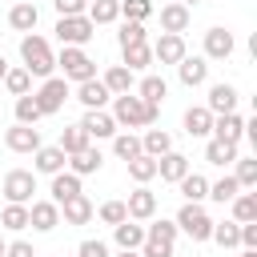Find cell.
Here are the masks:
<instances>
[{
    "label": "cell",
    "instance_id": "cell-43",
    "mask_svg": "<svg viewBox=\"0 0 257 257\" xmlns=\"http://www.w3.org/2000/svg\"><path fill=\"white\" fill-rule=\"evenodd\" d=\"M145 24L141 20H124L120 24V32H116V40H120V48H128V44H145Z\"/></svg>",
    "mask_w": 257,
    "mask_h": 257
},
{
    "label": "cell",
    "instance_id": "cell-35",
    "mask_svg": "<svg viewBox=\"0 0 257 257\" xmlns=\"http://www.w3.org/2000/svg\"><path fill=\"white\" fill-rule=\"evenodd\" d=\"M205 161H209V165H233V161H237V145H229V141H213V137H209V145H205Z\"/></svg>",
    "mask_w": 257,
    "mask_h": 257
},
{
    "label": "cell",
    "instance_id": "cell-5",
    "mask_svg": "<svg viewBox=\"0 0 257 257\" xmlns=\"http://www.w3.org/2000/svg\"><path fill=\"white\" fill-rule=\"evenodd\" d=\"M177 229H181V233H189L193 241H209V233H213V217H209L201 205L185 201V205H181V213H177Z\"/></svg>",
    "mask_w": 257,
    "mask_h": 257
},
{
    "label": "cell",
    "instance_id": "cell-25",
    "mask_svg": "<svg viewBox=\"0 0 257 257\" xmlns=\"http://www.w3.org/2000/svg\"><path fill=\"white\" fill-rule=\"evenodd\" d=\"M48 193H52L48 201H56V205H60V201H68V197H76V193H80V177L60 169V173H52V185H48Z\"/></svg>",
    "mask_w": 257,
    "mask_h": 257
},
{
    "label": "cell",
    "instance_id": "cell-37",
    "mask_svg": "<svg viewBox=\"0 0 257 257\" xmlns=\"http://www.w3.org/2000/svg\"><path fill=\"white\" fill-rule=\"evenodd\" d=\"M233 221H237V225L257 221V197H253V193H237V197H233Z\"/></svg>",
    "mask_w": 257,
    "mask_h": 257
},
{
    "label": "cell",
    "instance_id": "cell-40",
    "mask_svg": "<svg viewBox=\"0 0 257 257\" xmlns=\"http://www.w3.org/2000/svg\"><path fill=\"white\" fill-rule=\"evenodd\" d=\"M4 88H8L12 96H24V92L32 88V72H28V68H8V72H4Z\"/></svg>",
    "mask_w": 257,
    "mask_h": 257
},
{
    "label": "cell",
    "instance_id": "cell-50",
    "mask_svg": "<svg viewBox=\"0 0 257 257\" xmlns=\"http://www.w3.org/2000/svg\"><path fill=\"white\" fill-rule=\"evenodd\" d=\"M141 257H173V245H165V241H145V245H141Z\"/></svg>",
    "mask_w": 257,
    "mask_h": 257
},
{
    "label": "cell",
    "instance_id": "cell-38",
    "mask_svg": "<svg viewBox=\"0 0 257 257\" xmlns=\"http://www.w3.org/2000/svg\"><path fill=\"white\" fill-rule=\"evenodd\" d=\"M0 225L4 229H12V233H20V229H28V205H4V213H0Z\"/></svg>",
    "mask_w": 257,
    "mask_h": 257
},
{
    "label": "cell",
    "instance_id": "cell-15",
    "mask_svg": "<svg viewBox=\"0 0 257 257\" xmlns=\"http://www.w3.org/2000/svg\"><path fill=\"white\" fill-rule=\"evenodd\" d=\"M241 137H245V116H241V112H221V116H213V141L237 145Z\"/></svg>",
    "mask_w": 257,
    "mask_h": 257
},
{
    "label": "cell",
    "instance_id": "cell-3",
    "mask_svg": "<svg viewBox=\"0 0 257 257\" xmlns=\"http://www.w3.org/2000/svg\"><path fill=\"white\" fill-rule=\"evenodd\" d=\"M56 68L64 72V80H92L96 76V64L88 60V52L84 48H72V44H64V52L56 56Z\"/></svg>",
    "mask_w": 257,
    "mask_h": 257
},
{
    "label": "cell",
    "instance_id": "cell-20",
    "mask_svg": "<svg viewBox=\"0 0 257 257\" xmlns=\"http://www.w3.org/2000/svg\"><path fill=\"white\" fill-rule=\"evenodd\" d=\"M185 173H189V157H185V153H173V149H169L165 157H157V177H161V181L177 185Z\"/></svg>",
    "mask_w": 257,
    "mask_h": 257
},
{
    "label": "cell",
    "instance_id": "cell-9",
    "mask_svg": "<svg viewBox=\"0 0 257 257\" xmlns=\"http://www.w3.org/2000/svg\"><path fill=\"white\" fill-rule=\"evenodd\" d=\"M28 225L36 233H52L60 225V205L56 201H28Z\"/></svg>",
    "mask_w": 257,
    "mask_h": 257
},
{
    "label": "cell",
    "instance_id": "cell-55",
    "mask_svg": "<svg viewBox=\"0 0 257 257\" xmlns=\"http://www.w3.org/2000/svg\"><path fill=\"white\" fill-rule=\"evenodd\" d=\"M177 4H185V8H193V4H201V0H177Z\"/></svg>",
    "mask_w": 257,
    "mask_h": 257
},
{
    "label": "cell",
    "instance_id": "cell-54",
    "mask_svg": "<svg viewBox=\"0 0 257 257\" xmlns=\"http://www.w3.org/2000/svg\"><path fill=\"white\" fill-rule=\"evenodd\" d=\"M4 72H8V60H4V56H0V80H4Z\"/></svg>",
    "mask_w": 257,
    "mask_h": 257
},
{
    "label": "cell",
    "instance_id": "cell-1",
    "mask_svg": "<svg viewBox=\"0 0 257 257\" xmlns=\"http://www.w3.org/2000/svg\"><path fill=\"white\" fill-rule=\"evenodd\" d=\"M157 116H161V104H149L137 92L112 96V120H116V128H153Z\"/></svg>",
    "mask_w": 257,
    "mask_h": 257
},
{
    "label": "cell",
    "instance_id": "cell-21",
    "mask_svg": "<svg viewBox=\"0 0 257 257\" xmlns=\"http://www.w3.org/2000/svg\"><path fill=\"white\" fill-rule=\"evenodd\" d=\"M100 165H104V157H100V149H92V145H84L80 153H72V157H68V173H76V177L100 173Z\"/></svg>",
    "mask_w": 257,
    "mask_h": 257
},
{
    "label": "cell",
    "instance_id": "cell-41",
    "mask_svg": "<svg viewBox=\"0 0 257 257\" xmlns=\"http://www.w3.org/2000/svg\"><path fill=\"white\" fill-rule=\"evenodd\" d=\"M112 153H116L120 161H133V157L141 153V137H133V133H116V137H112Z\"/></svg>",
    "mask_w": 257,
    "mask_h": 257
},
{
    "label": "cell",
    "instance_id": "cell-30",
    "mask_svg": "<svg viewBox=\"0 0 257 257\" xmlns=\"http://www.w3.org/2000/svg\"><path fill=\"white\" fill-rule=\"evenodd\" d=\"M128 165V177L137 181V185H149L153 177H157V157H149V153H137L133 161H124Z\"/></svg>",
    "mask_w": 257,
    "mask_h": 257
},
{
    "label": "cell",
    "instance_id": "cell-13",
    "mask_svg": "<svg viewBox=\"0 0 257 257\" xmlns=\"http://www.w3.org/2000/svg\"><path fill=\"white\" fill-rule=\"evenodd\" d=\"M80 128L88 133V141H92V137H96V141L116 137V120H112V112H104V108H88V112L80 116Z\"/></svg>",
    "mask_w": 257,
    "mask_h": 257
},
{
    "label": "cell",
    "instance_id": "cell-36",
    "mask_svg": "<svg viewBox=\"0 0 257 257\" xmlns=\"http://www.w3.org/2000/svg\"><path fill=\"white\" fill-rule=\"evenodd\" d=\"M84 145H92V141H88V133H84L80 124H68V128H60V149H64L68 157H72V153H80Z\"/></svg>",
    "mask_w": 257,
    "mask_h": 257
},
{
    "label": "cell",
    "instance_id": "cell-53",
    "mask_svg": "<svg viewBox=\"0 0 257 257\" xmlns=\"http://www.w3.org/2000/svg\"><path fill=\"white\" fill-rule=\"evenodd\" d=\"M116 257H141V249H120Z\"/></svg>",
    "mask_w": 257,
    "mask_h": 257
},
{
    "label": "cell",
    "instance_id": "cell-57",
    "mask_svg": "<svg viewBox=\"0 0 257 257\" xmlns=\"http://www.w3.org/2000/svg\"><path fill=\"white\" fill-rule=\"evenodd\" d=\"M0 257H4V237H0Z\"/></svg>",
    "mask_w": 257,
    "mask_h": 257
},
{
    "label": "cell",
    "instance_id": "cell-12",
    "mask_svg": "<svg viewBox=\"0 0 257 257\" xmlns=\"http://www.w3.org/2000/svg\"><path fill=\"white\" fill-rule=\"evenodd\" d=\"M177 76H181V84H185V88H197V84H205V80H209V60H205V56H189V52H185V56L177 60Z\"/></svg>",
    "mask_w": 257,
    "mask_h": 257
},
{
    "label": "cell",
    "instance_id": "cell-34",
    "mask_svg": "<svg viewBox=\"0 0 257 257\" xmlns=\"http://www.w3.org/2000/svg\"><path fill=\"white\" fill-rule=\"evenodd\" d=\"M137 96H141V100H149V104H161V100L169 96V84H165V76H145V80L137 84Z\"/></svg>",
    "mask_w": 257,
    "mask_h": 257
},
{
    "label": "cell",
    "instance_id": "cell-22",
    "mask_svg": "<svg viewBox=\"0 0 257 257\" xmlns=\"http://www.w3.org/2000/svg\"><path fill=\"white\" fill-rule=\"evenodd\" d=\"M104 88L112 92V96H120V92H133V84H137V72L133 68H124V64H112V68H104Z\"/></svg>",
    "mask_w": 257,
    "mask_h": 257
},
{
    "label": "cell",
    "instance_id": "cell-51",
    "mask_svg": "<svg viewBox=\"0 0 257 257\" xmlns=\"http://www.w3.org/2000/svg\"><path fill=\"white\" fill-rule=\"evenodd\" d=\"M241 249H257V221L241 225Z\"/></svg>",
    "mask_w": 257,
    "mask_h": 257
},
{
    "label": "cell",
    "instance_id": "cell-33",
    "mask_svg": "<svg viewBox=\"0 0 257 257\" xmlns=\"http://www.w3.org/2000/svg\"><path fill=\"white\" fill-rule=\"evenodd\" d=\"M124 52V68H133V72H141V68H149L153 64V44L145 40V44H128V48H120Z\"/></svg>",
    "mask_w": 257,
    "mask_h": 257
},
{
    "label": "cell",
    "instance_id": "cell-24",
    "mask_svg": "<svg viewBox=\"0 0 257 257\" xmlns=\"http://www.w3.org/2000/svg\"><path fill=\"white\" fill-rule=\"evenodd\" d=\"M36 20H40V12H36V4H32V0H20V4H12V8H8V24H12L16 32H32V28H36Z\"/></svg>",
    "mask_w": 257,
    "mask_h": 257
},
{
    "label": "cell",
    "instance_id": "cell-46",
    "mask_svg": "<svg viewBox=\"0 0 257 257\" xmlns=\"http://www.w3.org/2000/svg\"><path fill=\"white\" fill-rule=\"evenodd\" d=\"M233 177H237V185H241V189H253V185H257V161L237 157V173H233Z\"/></svg>",
    "mask_w": 257,
    "mask_h": 257
},
{
    "label": "cell",
    "instance_id": "cell-32",
    "mask_svg": "<svg viewBox=\"0 0 257 257\" xmlns=\"http://www.w3.org/2000/svg\"><path fill=\"white\" fill-rule=\"evenodd\" d=\"M92 24H112L120 20V4L116 0H88V12H84Z\"/></svg>",
    "mask_w": 257,
    "mask_h": 257
},
{
    "label": "cell",
    "instance_id": "cell-27",
    "mask_svg": "<svg viewBox=\"0 0 257 257\" xmlns=\"http://www.w3.org/2000/svg\"><path fill=\"white\" fill-rule=\"evenodd\" d=\"M185 133H189V137H209V133H213V112H209L205 104L185 108Z\"/></svg>",
    "mask_w": 257,
    "mask_h": 257
},
{
    "label": "cell",
    "instance_id": "cell-45",
    "mask_svg": "<svg viewBox=\"0 0 257 257\" xmlns=\"http://www.w3.org/2000/svg\"><path fill=\"white\" fill-rule=\"evenodd\" d=\"M237 193H241V185H237V177H221L217 185H209V197H213V201H221V205H225V201H233Z\"/></svg>",
    "mask_w": 257,
    "mask_h": 257
},
{
    "label": "cell",
    "instance_id": "cell-4",
    "mask_svg": "<svg viewBox=\"0 0 257 257\" xmlns=\"http://www.w3.org/2000/svg\"><path fill=\"white\" fill-rule=\"evenodd\" d=\"M32 100H36L40 116L60 112V108H64V100H68V80H64V76H48V80H44V84L32 92Z\"/></svg>",
    "mask_w": 257,
    "mask_h": 257
},
{
    "label": "cell",
    "instance_id": "cell-56",
    "mask_svg": "<svg viewBox=\"0 0 257 257\" xmlns=\"http://www.w3.org/2000/svg\"><path fill=\"white\" fill-rule=\"evenodd\" d=\"M241 257H257V249H245V253H241Z\"/></svg>",
    "mask_w": 257,
    "mask_h": 257
},
{
    "label": "cell",
    "instance_id": "cell-18",
    "mask_svg": "<svg viewBox=\"0 0 257 257\" xmlns=\"http://www.w3.org/2000/svg\"><path fill=\"white\" fill-rule=\"evenodd\" d=\"M237 100H241V96H237V88L221 80V84H213V88H209V100H205V108H209L213 116H221V112H237Z\"/></svg>",
    "mask_w": 257,
    "mask_h": 257
},
{
    "label": "cell",
    "instance_id": "cell-49",
    "mask_svg": "<svg viewBox=\"0 0 257 257\" xmlns=\"http://www.w3.org/2000/svg\"><path fill=\"white\" fill-rule=\"evenodd\" d=\"M60 16H84L88 12V0H52Z\"/></svg>",
    "mask_w": 257,
    "mask_h": 257
},
{
    "label": "cell",
    "instance_id": "cell-16",
    "mask_svg": "<svg viewBox=\"0 0 257 257\" xmlns=\"http://www.w3.org/2000/svg\"><path fill=\"white\" fill-rule=\"evenodd\" d=\"M233 56V32L229 28H209L205 32V60H229Z\"/></svg>",
    "mask_w": 257,
    "mask_h": 257
},
{
    "label": "cell",
    "instance_id": "cell-31",
    "mask_svg": "<svg viewBox=\"0 0 257 257\" xmlns=\"http://www.w3.org/2000/svg\"><path fill=\"white\" fill-rule=\"evenodd\" d=\"M209 241H217L221 249H233V245H241V225L237 221H213Z\"/></svg>",
    "mask_w": 257,
    "mask_h": 257
},
{
    "label": "cell",
    "instance_id": "cell-19",
    "mask_svg": "<svg viewBox=\"0 0 257 257\" xmlns=\"http://www.w3.org/2000/svg\"><path fill=\"white\" fill-rule=\"evenodd\" d=\"M76 100H80L84 108H104V104L112 100V92L104 88V80L92 76V80H80V84H76Z\"/></svg>",
    "mask_w": 257,
    "mask_h": 257
},
{
    "label": "cell",
    "instance_id": "cell-23",
    "mask_svg": "<svg viewBox=\"0 0 257 257\" xmlns=\"http://www.w3.org/2000/svg\"><path fill=\"white\" fill-rule=\"evenodd\" d=\"M112 237H116L120 249H141V245H145V225L133 221V217H124L120 225H112Z\"/></svg>",
    "mask_w": 257,
    "mask_h": 257
},
{
    "label": "cell",
    "instance_id": "cell-6",
    "mask_svg": "<svg viewBox=\"0 0 257 257\" xmlns=\"http://www.w3.org/2000/svg\"><path fill=\"white\" fill-rule=\"evenodd\" d=\"M92 36H96V24H92L88 16H60V20H56V40H60V44L80 48V44H88Z\"/></svg>",
    "mask_w": 257,
    "mask_h": 257
},
{
    "label": "cell",
    "instance_id": "cell-44",
    "mask_svg": "<svg viewBox=\"0 0 257 257\" xmlns=\"http://www.w3.org/2000/svg\"><path fill=\"white\" fill-rule=\"evenodd\" d=\"M40 120V108H36V100L24 92V96H16V124H36Z\"/></svg>",
    "mask_w": 257,
    "mask_h": 257
},
{
    "label": "cell",
    "instance_id": "cell-42",
    "mask_svg": "<svg viewBox=\"0 0 257 257\" xmlns=\"http://www.w3.org/2000/svg\"><path fill=\"white\" fill-rule=\"evenodd\" d=\"M116 4H120V16L124 20H141L145 24L153 16V0H116Z\"/></svg>",
    "mask_w": 257,
    "mask_h": 257
},
{
    "label": "cell",
    "instance_id": "cell-11",
    "mask_svg": "<svg viewBox=\"0 0 257 257\" xmlns=\"http://www.w3.org/2000/svg\"><path fill=\"white\" fill-rule=\"evenodd\" d=\"M64 165H68V153H64L60 145H40V149L32 153V173L52 177V173H60Z\"/></svg>",
    "mask_w": 257,
    "mask_h": 257
},
{
    "label": "cell",
    "instance_id": "cell-10",
    "mask_svg": "<svg viewBox=\"0 0 257 257\" xmlns=\"http://www.w3.org/2000/svg\"><path fill=\"white\" fill-rule=\"evenodd\" d=\"M4 145H8L12 153H36L44 141H40V128H36V124H12V128L4 133Z\"/></svg>",
    "mask_w": 257,
    "mask_h": 257
},
{
    "label": "cell",
    "instance_id": "cell-17",
    "mask_svg": "<svg viewBox=\"0 0 257 257\" xmlns=\"http://www.w3.org/2000/svg\"><path fill=\"white\" fill-rule=\"evenodd\" d=\"M181 56H185V36H181V32H161V40L153 44V60L177 64Z\"/></svg>",
    "mask_w": 257,
    "mask_h": 257
},
{
    "label": "cell",
    "instance_id": "cell-7",
    "mask_svg": "<svg viewBox=\"0 0 257 257\" xmlns=\"http://www.w3.org/2000/svg\"><path fill=\"white\" fill-rule=\"evenodd\" d=\"M4 201H12V205H28L32 201V193H36V173L32 169H12L8 177H4Z\"/></svg>",
    "mask_w": 257,
    "mask_h": 257
},
{
    "label": "cell",
    "instance_id": "cell-29",
    "mask_svg": "<svg viewBox=\"0 0 257 257\" xmlns=\"http://www.w3.org/2000/svg\"><path fill=\"white\" fill-rule=\"evenodd\" d=\"M173 149V137L165 133V128H145V137H141V153H149V157H165Z\"/></svg>",
    "mask_w": 257,
    "mask_h": 257
},
{
    "label": "cell",
    "instance_id": "cell-47",
    "mask_svg": "<svg viewBox=\"0 0 257 257\" xmlns=\"http://www.w3.org/2000/svg\"><path fill=\"white\" fill-rule=\"evenodd\" d=\"M96 217H100L104 225H120V221L128 217V209H124V201H104V205L96 209Z\"/></svg>",
    "mask_w": 257,
    "mask_h": 257
},
{
    "label": "cell",
    "instance_id": "cell-8",
    "mask_svg": "<svg viewBox=\"0 0 257 257\" xmlns=\"http://www.w3.org/2000/svg\"><path fill=\"white\" fill-rule=\"evenodd\" d=\"M124 209H128L133 221H153V217H157V193H153L149 185H137V189L128 193V201H124Z\"/></svg>",
    "mask_w": 257,
    "mask_h": 257
},
{
    "label": "cell",
    "instance_id": "cell-52",
    "mask_svg": "<svg viewBox=\"0 0 257 257\" xmlns=\"http://www.w3.org/2000/svg\"><path fill=\"white\" fill-rule=\"evenodd\" d=\"M4 257H36V249L28 241H12V245H4Z\"/></svg>",
    "mask_w": 257,
    "mask_h": 257
},
{
    "label": "cell",
    "instance_id": "cell-48",
    "mask_svg": "<svg viewBox=\"0 0 257 257\" xmlns=\"http://www.w3.org/2000/svg\"><path fill=\"white\" fill-rule=\"evenodd\" d=\"M76 257H108V245H104L100 237H88V241H80Z\"/></svg>",
    "mask_w": 257,
    "mask_h": 257
},
{
    "label": "cell",
    "instance_id": "cell-26",
    "mask_svg": "<svg viewBox=\"0 0 257 257\" xmlns=\"http://www.w3.org/2000/svg\"><path fill=\"white\" fill-rule=\"evenodd\" d=\"M189 20H193V12H189L185 4H177V0L161 8V28H165V32H185Z\"/></svg>",
    "mask_w": 257,
    "mask_h": 257
},
{
    "label": "cell",
    "instance_id": "cell-28",
    "mask_svg": "<svg viewBox=\"0 0 257 257\" xmlns=\"http://www.w3.org/2000/svg\"><path fill=\"white\" fill-rule=\"evenodd\" d=\"M177 189H181V197H185V201H193V205H201V201L209 197V181H205L201 173H193V169L177 181Z\"/></svg>",
    "mask_w": 257,
    "mask_h": 257
},
{
    "label": "cell",
    "instance_id": "cell-2",
    "mask_svg": "<svg viewBox=\"0 0 257 257\" xmlns=\"http://www.w3.org/2000/svg\"><path fill=\"white\" fill-rule=\"evenodd\" d=\"M20 56H24V68H28L32 76H40V80H48L52 68H56V56H52L48 40L36 36V32H24V36H20Z\"/></svg>",
    "mask_w": 257,
    "mask_h": 257
},
{
    "label": "cell",
    "instance_id": "cell-58",
    "mask_svg": "<svg viewBox=\"0 0 257 257\" xmlns=\"http://www.w3.org/2000/svg\"><path fill=\"white\" fill-rule=\"evenodd\" d=\"M173 257H177V253H173Z\"/></svg>",
    "mask_w": 257,
    "mask_h": 257
},
{
    "label": "cell",
    "instance_id": "cell-39",
    "mask_svg": "<svg viewBox=\"0 0 257 257\" xmlns=\"http://www.w3.org/2000/svg\"><path fill=\"white\" fill-rule=\"evenodd\" d=\"M177 233H181V229H177V221H165V217H161V221H149L145 241H165V245H173V241H177Z\"/></svg>",
    "mask_w": 257,
    "mask_h": 257
},
{
    "label": "cell",
    "instance_id": "cell-14",
    "mask_svg": "<svg viewBox=\"0 0 257 257\" xmlns=\"http://www.w3.org/2000/svg\"><path fill=\"white\" fill-rule=\"evenodd\" d=\"M60 217H64V225H88V221L96 217V205H92L84 193H76V197L60 201Z\"/></svg>",
    "mask_w": 257,
    "mask_h": 257
}]
</instances>
